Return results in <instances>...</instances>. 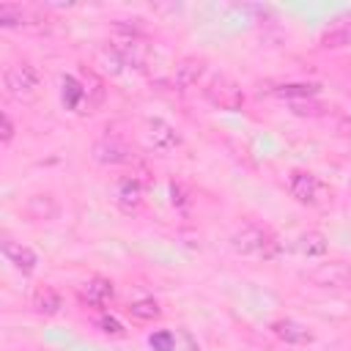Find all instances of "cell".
Here are the masks:
<instances>
[{"label": "cell", "mask_w": 351, "mask_h": 351, "mask_svg": "<svg viewBox=\"0 0 351 351\" xmlns=\"http://www.w3.org/2000/svg\"><path fill=\"white\" fill-rule=\"evenodd\" d=\"M230 247L241 255H261V258H274L277 250H280L277 239L261 225H247L239 233H233Z\"/></svg>", "instance_id": "cell-1"}, {"label": "cell", "mask_w": 351, "mask_h": 351, "mask_svg": "<svg viewBox=\"0 0 351 351\" xmlns=\"http://www.w3.org/2000/svg\"><path fill=\"white\" fill-rule=\"evenodd\" d=\"M288 192L304 206H324L329 200V186L310 170H293L288 176Z\"/></svg>", "instance_id": "cell-2"}, {"label": "cell", "mask_w": 351, "mask_h": 351, "mask_svg": "<svg viewBox=\"0 0 351 351\" xmlns=\"http://www.w3.org/2000/svg\"><path fill=\"white\" fill-rule=\"evenodd\" d=\"M38 82H41V71H38L30 60L11 63V66L3 71V85H5V90H8L11 96H16V99L36 93Z\"/></svg>", "instance_id": "cell-3"}, {"label": "cell", "mask_w": 351, "mask_h": 351, "mask_svg": "<svg viewBox=\"0 0 351 351\" xmlns=\"http://www.w3.org/2000/svg\"><path fill=\"white\" fill-rule=\"evenodd\" d=\"M206 99L219 110H241L244 107V90L228 77H214L206 88Z\"/></svg>", "instance_id": "cell-4"}, {"label": "cell", "mask_w": 351, "mask_h": 351, "mask_svg": "<svg viewBox=\"0 0 351 351\" xmlns=\"http://www.w3.org/2000/svg\"><path fill=\"white\" fill-rule=\"evenodd\" d=\"M307 280L321 288H346L351 291V266L348 263H321L307 271Z\"/></svg>", "instance_id": "cell-5"}, {"label": "cell", "mask_w": 351, "mask_h": 351, "mask_svg": "<svg viewBox=\"0 0 351 351\" xmlns=\"http://www.w3.org/2000/svg\"><path fill=\"white\" fill-rule=\"evenodd\" d=\"M93 159L99 165H129L132 162V148L115 137H104V140H96L93 148H90Z\"/></svg>", "instance_id": "cell-6"}, {"label": "cell", "mask_w": 351, "mask_h": 351, "mask_svg": "<svg viewBox=\"0 0 351 351\" xmlns=\"http://www.w3.org/2000/svg\"><path fill=\"white\" fill-rule=\"evenodd\" d=\"M145 137L156 151H173V148L181 145V134L162 118H151L145 123Z\"/></svg>", "instance_id": "cell-7"}, {"label": "cell", "mask_w": 351, "mask_h": 351, "mask_svg": "<svg viewBox=\"0 0 351 351\" xmlns=\"http://www.w3.org/2000/svg\"><path fill=\"white\" fill-rule=\"evenodd\" d=\"M206 74V60L200 58H184L178 66H176V74H173V82L178 90H189L195 88Z\"/></svg>", "instance_id": "cell-8"}, {"label": "cell", "mask_w": 351, "mask_h": 351, "mask_svg": "<svg viewBox=\"0 0 351 351\" xmlns=\"http://www.w3.org/2000/svg\"><path fill=\"white\" fill-rule=\"evenodd\" d=\"M271 332H274L282 343H288V346H304V343L313 340V332H310L304 324L293 321V318H280V321H274V324H271Z\"/></svg>", "instance_id": "cell-9"}, {"label": "cell", "mask_w": 351, "mask_h": 351, "mask_svg": "<svg viewBox=\"0 0 351 351\" xmlns=\"http://www.w3.org/2000/svg\"><path fill=\"white\" fill-rule=\"evenodd\" d=\"M3 252H5V258H8L22 274H30V271L36 269V263H38V258H36V252H33L30 247H22V244H16V241H11V239H3Z\"/></svg>", "instance_id": "cell-10"}, {"label": "cell", "mask_w": 351, "mask_h": 351, "mask_svg": "<svg viewBox=\"0 0 351 351\" xmlns=\"http://www.w3.org/2000/svg\"><path fill=\"white\" fill-rule=\"evenodd\" d=\"M296 250L304 255V258H321L326 255L329 250V239L321 233V230H307L296 239Z\"/></svg>", "instance_id": "cell-11"}, {"label": "cell", "mask_w": 351, "mask_h": 351, "mask_svg": "<svg viewBox=\"0 0 351 351\" xmlns=\"http://www.w3.org/2000/svg\"><path fill=\"white\" fill-rule=\"evenodd\" d=\"M143 203V186L137 178H123L118 184V206L123 211H137Z\"/></svg>", "instance_id": "cell-12"}, {"label": "cell", "mask_w": 351, "mask_h": 351, "mask_svg": "<svg viewBox=\"0 0 351 351\" xmlns=\"http://www.w3.org/2000/svg\"><path fill=\"white\" fill-rule=\"evenodd\" d=\"M112 293H115V288H112L110 280H104V277H93V280L85 285V291H82V302L99 307V304H107V302L112 299Z\"/></svg>", "instance_id": "cell-13"}, {"label": "cell", "mask_w": 351, "mask_h": 351, "mask_svg": "<svg viewBox=\"0 0 351 351\" xmlns=\"http://www.w3.org/2000/svg\"><path fill=\"white\" fill-rule=\"evenodd\" d=\"M33 307H36L38 313H44V315H58L60 307H63V296H60L55 288L44 285V288H38V291L33 293Z\"/></svg>", "instance_id": "cell-14"}, {"label": "cell", "mask_w": 351, "mask_h": 351, "mask_svg": "<svg viewBox=\"0 0 351 351\" xmlns=\"http://www.w3.org/2000/svg\"><path fill=\"white\" fill-rule=\"evenodd\" d=\"M318 44H321L324 49H340V47H348V44H351V19H346V22H340V25L324 30L321 38H318Z\"/></svg>", "instance_id": "cell-15"}, {"label": "cell", "mask_w": 351, "mask_h": 351, "mask_svg": "<svg viewBox=\"0 0 351 351\" xmlns=\"http://www.w3.org/2000/svg\"><path fill=\"white\" fill-rule=\"evenodd\" d=\"M318 90L321 88L313 82H288V85H277L271 93L280 99H288V101H299V99H315Z\"/></svg>", "instance_id": "cell-16"}, {"label": "cell", "mask_w": 351, "mask_h": 351, "mask_svg": "<svg viewBox=\"0 0 351 351\" xmlns=\"http://www.w3.org/2000/svg\"><path fill=\"white\" fill-rule=\"evenodd\" d=\"M129 315L137 318V321H156L162 315V310H159V304L154 299H140V302L129 304Z\"/></svg>", "instance_id": "cell-17"}, {"label": "cell", "mask_w": 351, "mask_h": 351, "mask_svg": "<svg viewBox=\"0 0 351 351\" xmlns=\"http://www.w3.org/2000/svg\"><path fill=\"white\" fill-rule=\"evenodd\" d=\"M0 25H3V27L27 25V11H25L22 5H14V3H3V5H0Z\"/></svg>", "instance_id": "cell-18"}, {"label": "cell", "mask_w": 351, "mask_h": 351, "mask_svg": "<svg viewBox=\"0 0 351 351\" xmlns=\"http://www.w3.org/2000/svg\"><path fill=\"white\" fill-rule=\"evenodd\" d=\"M27 211H30L36 219H49V217H55V214H58V206L52 203V197H49V195H36V197H30Z\"/></svg>", "instance_id": "cell-19"}, {"label": "cell", "mask_w": 351, "mask_h": 351, "mask_svg": "<svg viewBox=\"0 0 351 351\" xmlns=\"http://www.w3.org/2000/svg\"><path fill=\"white\" fill-rule=\"evenodd\" d=\"M80 99H85V88H80V82H77L74 77H66V80H63V101H66L69 107H77Z\"/></svg>", "instance_id": "cell-20"}, {"label": "cell", "mask_w": 351, "mask_h": 351, "mask_svg": "<svg viewBox=\"0 0 351 351\" xmlns=\"http://www.w3.org/2000/svg\"><path fill=\"white\" fill-rule=\"evenodd\" d=\"M291 110L296 112V115H310V118H318V115H324V104H318L315 99H299V101H291Z\"/></svg>", "instance_id": "cell-21"}, {"label": "cell", "mask_w": 351, "mask_h": 351, "mask_svg": "<svg viewBox=\"0 0 351 351\" xmlns=\"http://www.w3.org/2000/svg\"><path fill=\"white\" fill-rule=\"evenodd\" d=\"M148 346H151V351H173L176 348V340H173V335L167 329H159V332L151 335Z\"/></svg>", "instance_id": "cell-22"}, {"label": "cell", "mask_w": 351, "mask_h": 351, "mask_svg": "<svg viewBox=\"0 0 351 351\" xmlns=\"http://www.w3.org/2000/svg\"><path fill=\"white\" fill-rule=\"evenodd\" d=\"M99 326H101V332H104V335H115V337H121V335H123V326H121L115 318H110V315H104V318L99 321Z\"/></svg>", "instance_id": "cell-23"}, {"label": "cell", "mask_w": 351, "mask_h": 351, "mask_svg": "<svg viewBox=\"0 0 351 351\" xmlns=\"http://www.w3.org/2000/svg\"><path fill=\"white\" fill-rule=\"evenodd\" d=\"M170 195H173V203H176V206H186V203H189V197H186L184 186H181V184H176V181L170 184Z\"/></svg>", "instance_id": "cell-24"}, {"label": "cell", "mask_w": 351, "mask_h": 351, "mask_svg": "<svg viewBox=\"0 0 351 351\" xmlns=\"http://www.w3.org/2000/svg\"><path fill=\"white\" fill-rule=\"evenodd\" d=\"M11 137H14V121L3 112V134H0V140L3 143H11Z\"/></svg>", "instance_id": "cell-25"}, {"label": "cell", "mask_w": 351, "mask_h": 351, "mask_svg": "<svg viewBox=\"0 0 351 351\" xmlns=\"http://www.w3.org/2000/svg\"><path fill=\"white\" fill-rule=\"evenodd\" d=\"M340 129H343V132H346V134H348V137H351V118H346V121H343V123H340Z\"/></svg>", "instance_id": "cell-26"}]
</instances>
